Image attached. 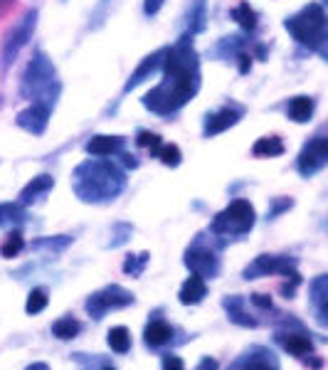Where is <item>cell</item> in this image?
<instances>
[{
	"label": "cell",
	"instance_id": "cell-3",
	"mask_svg": "<svg viewBox=\"0 0 328 370\" xmlns=\"http://www.w3.org/2000/svg\"><path fill=\"white\" fill-rule=\"evenodd\" d=\"M284 25L301 44H309V47H319L326 40V13L319 3L306 5L304 10L291 15Z\"/></svg>",
	"mask_w": 328,
	"mask_h": 370
},
{
	"label": "cell",
	"instance_id": "cell-6",
	"mask_svg": "<svg viewBox=\"0 0 328 370\" xmlns=\"http://www.w3.org/2000/svg\"><path fill=\"white\" fill-rule=\"evenodd\" d=\"M277 343H279L286 353H291L294 358L304 361L306 366H311V368L324 366L321 358H314L316 351H314V341H311L309 333H304V331H279L277 333Z\"/></svg>",
	"mask_w": 328,
	"mask_h": 370
},
{
	"label": "cell",
	"instance_id": "cell-26",
	"mask_svg": "<svg viewBox=\"0 0 328 370\" xmlns=\"http://www.w3.org/2000/svg\"><path fill=\"white\" fill-rule=\"evenodd\" d=\"M47 302H49V297L42 287L32 289V292L28 294V302H25V311H28L30 316H35V314H40L44 306H47Z\"/></svg>",
	"mask_w": 328,
	"mask_h": 370
},
{
	"label": "cell",
	"instance_id": "cell-11",
	"mask_svg": "<svg viewBox=\"0 0 328 370\" xmlns=\"http://www.w3.org/2000/svg\"><path fill=\"white\" fill-rule=\"evenodd\" d=\"M186 267L190 269L193 274H198V277L212 279V277H217V272H220V259H217L215 252H210V249L190 247L186 252Z\"/></svg>",
	"mask_w": 328,
	"mask_h": 370
},
{
	"label": "cell",
	"instance_id": "cell-23",
	"mask_svg": "<svg viewBox=\"0 0 328 370\" xmlns=\"http://www.w3.org/2000/svg\"><path fill=\"white\" fill-rule=\"evenodd\" d=\"M222 306L227 309V314H230V318H232V321H235V323H240V326H250V328H255V326H257L255 318H250L245 311H242V299H240V297H230V299H225V302H222Z\"/></svg>",
	"mask_w": 328,
	"mask_h": 370
},
{
	"label": "cell",
	"instance_id": "cell-27",
	"mask_svg": "<svg viewBox=\"0 0 328 370\" xmlns=\"http://www.w3.org/2000/svg\"><path fill=\"white\" fill-rule=\"evenodd\" d=\"M232 18H235L245 30H252L257 25V13L250 8V3H240V5H237V8L232 10Z\"/></svg>",
	"mask_w": 328,
	"mask_h": 370
},
{
	"label": "cell",
	"instance_id": "cell-25",
	"mask_svg": "<svg viewBox=\"0 0 328 370\" xmlns=\"http://www.w3.org/2000/svg\"><path fill=\"white\" fill-rule=\"evenodd\" d=\"M326 292H328V282H326V277H319L314 284H311V299H314L316 309H319V321H321V323H326V306H324V302H326Z\"/></svg>",
	"mask_w": 328,
	"mask_h": 370
},
{
	"label": "cell",
	"instance_id": "cell-2",
	"mask_svg": "<svg viewBox=\"0 0 328 370\" xmlns=\"http://www.w3.org/2000/svg\"><path fill=\"white\" fill-rule=\"evenodd\" d=\"M123 178L121 171L107 161H89L82 163L74 173V190L82 200L87 203H102V200H114L123 190Z\"/></svg>",
	"mask_w": 328,
	"mask_h": 370
},
{
	"label": "cell",
	"instance_id": "cell-30",
	"mask_svg": "<svg viewBox=\"0 0 328 370\" xmlns=\"http://www.w3.org/2000/svg\"><path fill=\"white\" fill-rule=\"evenodd\" d=\"M136 143L141 148H148L151 153H156L158 146H161V136H158V133H151V131H138Z\"/></svg>",
	"mask_w": 328,
	"mask_h": 370
},
{
	"label": "cell",
	"instance_id": "cell-9",
	"mask_svg": "<svg viewBox=\"0 0 328 370\" xmlns=\"http://www.w3.org/2000/svg\"><path fill=\"white\" fill-rule=\"evenodd\" d=\"M227 370H279V358L265 346H252Z\"/></svg>",
	"mask_w": 328,
	"mask_h": 370
},
{
	"label": "cell",
	"instance_id": "cell-20",
	"mask_svg": "<svg viewBox=\"0 0 328 370\" xmlns=\"http://www.w3.org/2000/svg\"><path fill=\"white\" fill-rule=\"evenodd\" d=\"M79 331H82V323L72 316L57 318V321L52 323V333L59 338V341H72V338L79 336Z\"/></svg>",
	"mask_w": 328,
	"mask_h": 370
},
{
	"label": "cell",
	"instance_id": "cell-21",
	"mask_svg": "<svg viewBox=\"0 0 328 370\" xmlns=\"http://www.w3.org/2000/svg\"><path fill=\"white\" fill-rule=\"evenodd\" d=\"M252 153L257 158H274V156H281L284 153V143L279 141L277 136H267V138H260V141L252 146Z\"/></svg>",
	"mask_w": 328,
	"mask_h": 370
},
{
	"label": "cell",
	"instance_id": "cell-7",
	"mask_svg": "<svg viewBox=\"0 0 328 370\" xmlns=\"http://www.w3.org/2000/svg\"><path fill=\"white\" fill-rule=\"evenodd\" d=\"M267 274H281V277L291 279V282L299 284L301 277L299 272L294 269V264L289 262L286 257H269V254H262L257 257L255 264L245 269V279H260V277H267Z\"/></svg>",
	"mask_w": 328,
	"mask_h": 370
},
{
	"label": "cell",
	"instance_id": "cell-24",
	"mask_svg": "<svg viewBox=\"0 0 328 370\" xmlns=\"http://www.w3.org/2000/svg\"><path fill=\"white\" fill-rule=\"evenodd\" d=\"M23 247H25L23 234H20V229H13V232H8V237L3 239V244H0V254H3L5 259H13L23 252Z\"/></svg>",
	"mask_w": 328,
	"mask_h": 370
},
{
	"label": "cell",
	"instance_id": "cell-35",
	"mask_svg": "<svg viewBox=\"0 0 328 370\" xmlns=\"http://www.w3.org/2000/svg\"><path fill=\"white\" fill-rule=\"evenodd\" d=\"M158 8H161V0H146V15H153V13H158Z\"/></svg>",
	"mask_w": 328,
	"mask_h": 370
},
{
	"label": "cell",
	"instance_id": "cell-34",
	"mask_svg": "<svg viewBox=\"0 0 328 370\" xmlns=\"http://www.w3.org/2000/svg\"><path fill=\"white\" fill-rule=\"evenodd\" d=\"M195 370H217V361L215 358H202L200 366H198Z\"/></svg>",
	"mask_w": 328,
	"mask_h": 370
},
{
	"label": "cell",
	"instance_id": "cell-8",
	"mask_svg": "<svg viewBox=\"0 0 328 370\" xmlns=\"http://www.w3.org/2000/svg\"><path fill=\"white\" fill-rule=\"evenodd\" d=\"M328 163V138L316 136L314 141H309L304 146V151L299 153V161H296V168L304 178H311L314 173H319Z\"/></svg>",
	"mask_w": 328,
	"mask_h": 370
},
{
	"label": "cell",
	"instance_id": "cell-12",
	"mask_svg": "<svg viewBox=\"0 0 328 370\" xmlns=\"http://www.w3.org/2000/svg\"><path fill=\"white\" fill-rule=\"evenodd\" d=\"M47 119H49V107L47 104H37V102H35L30 109L18 114V124L25 129V131L35 133V136H40V133L47 129Z\"/></svg>",
	"mask_w": 328,
	"mask_h": 370
},
{
	"label": "cell",
	"instance_id": "cell-36",
	"mask_svg": "<svg viewBox=\"0 0 328 370\" xmlns=\"http://www.w3.org/2000/svg\"><path fill=\"white\" fill-rule=\"evenodd\" d=\"M13 3H15V0H0V18H3V15L8 13L10 5H13Z\"/></svg>",
	"mask_w": 328,
	"mask_h": 370
},
{
	"label": "cell",
	"instance_id": "cell-1",
	"mask_svg": "<svg viewBox=\"0 0 328 370\" xmlns=\"http://www.w3.org/2000/svg\"><path fill=\"white\" fill-rule=\"evenodd\" d=\"M166 79L143 97V107L156 114H173L198 92L200 72H198V54L186 40L173 49H166Z\"/></svg>",
	"mask_w": 328,
	"mask_h": 370
},
{
	"label": "cell",
	"instance_id": "cell-22",
	"mask_svg": "<svg viewBox=\"0 0 328 370\" xmlns=\"http://www.w3.org/2000/svg\"><path fill=\"white\" fill-rule=\"evenodd\" d=\"M109 348L116 353H128L131 351V333H128L126 326H114L111 331L107 333Z\"/></svg>",
	"mask_w": 328,
	"mask_h": 370
},
{
	"label": "cell",
	"instance_id": "cell-17",
	"mask_svg": "<svg viewBox=\"0 0 328 370\" xmlns=\"http://www.w3.org/2000/svg\"><path fill=\"white\" fill-rule=\"evenodd\" d=\"M121 148V141L116 136H94L92 141L87 143V153L89 156H97V158H104V156H111Z\"/></svg>",
	"mask_w": 328,
	"mask_h": 370
},
{
	"label": "cell",
	"instance_id": "cell-38",
	"mask_svg": "<svg viewBox=\"0 0 328 370\" xmlns=\"http://www.w3.org/2000/svg\"><path fill=\"white\" fill-rule=\"evenodd\" d=\"M102 370H116V368H109V366H107V368H102Z\"/></svg>",
	"mask_w": 328,
	"mask_h": 370
},
{
	"label": "cell",
	"instance_id": "cell-28",
	"mask_svg": "<svg viewBox=\"0 0 328 370\" xmlns=\"http://www.w3.org/2000/svg\"><path fill=\"white\" fill-rule=\"evenodd\" d=\"M156 156L161 158V163H166V166H171V168H176L178 163H181V148L176 146V143H161L158 146V151H156Z\"/></svg>",
	"mask_w": 328,
	"mask_h": 370
},
{
	"label": "cell",
	"instance_id": "cell-4",
	"mask_svg": "<svg viewBox=\"0 0 328 370\" xmlns=\"http://www.w3.org/2000/svg\"><path fill=\"white\" fill-rule=\"evenodd\" d=\"M255 208L247 200L230 203L215 220H212V232L215 234H245L255 227Z\"/></svg>",
	"mask_w": 328,
	"mask_h": 370
},
{
	"label": "cell",
	"instance_id": "cell-10",
	"mask_svg": "<svg viewBox=\"0 0 328 370\" xmlns=\"http://www.w3.org/2000/svg\"><path fill=\"white\" fill-rule=\"evenodd\" d=\"M35 18H37L35 13H28L13 30H10L8 40H5V47H3V62L5 64L13 62V57L25 47V42L30 40V35H32V30H35Z\"/></svg>",
	"mask_w": 328,
	"mask_h": 370
},
{
	"label": "cell",
	"instance_id": "cell-15",
	"mask_svg": "<svg viewBox=\"0 0 328 370\" xmlns=\"http://www.w3.org/2000/svg\"><path fill=\"white\" fill-rule=\"evenodd\" d=\"M171 338H173V326L161 321V318H153V321L143 328V341H146V346H151V348L166 346Z\"/></svg>",
	"mask_w": 328,
	"mask_h": 370
},
{
	"label": "cell",
	"instance_id": "cell-29",
	"mask_svg": "<svg viewBox=\"0 0 328 370\" xmlns=\"http://www.w3.org/2000/svg\"><path fill=\"white\" fill-rule=\"evenodd\" d=\"M23 208L20 205H13V203H3L0 205V227H8L13 222H20L23 220Z\"/></svg>",
	"mask_w": 328,
	"mask_h": 370
},
{
	"label": "cell",
	"instance_id": "cell-14",
	"mask_svg": "<svg viewBox=\"0 0 328 370\" xmlns=\"http://www.w3.org/2000/svg\"><path fill=\"white\" fill-rule=\"evenodd\" d=\"M205 297H207V284L205 279L198 277V274H190V277L186 279V284L181 287V294H178L181 304H186V306H195V304H200Z\"/></svg>",
	"mask_w": 328,
	"mask_h": 370
},
{
	"label": "cell",
	"instance_id": "cell-5",
	"mask_svg": "<svg viewBox=\"0 0 328 370\" xmlns=\"http://www.w3.org/2000/svg\"><path fill=\"white\" fill-rule=\"evenodd\" d=\"M128 304H133V294L126 292L123 287H119V284H111V287L102 289V292L92 294V297L87 299V311L89 316L102 318L104 314L111 311V309H123L128 306Z\"/></svg>",
	"mask_w": 328,
	"mask_h": 370
},
{
	"label": "cell",
	"instance_id": "cell-31",
	"mask_svg": "<svg viewBox=\"0 0 328 370\" xmlns=\"http://www.w3.org/2000/svg\"><path fill=\"white\" fill-rule=\"evenodd\" d=\"M146 262H148V254H146V252L138 254V259L128 257L126 262H123V272H126V274H133V277H136V274L143 272V264H146Z\"/></svg>",
	"mask_w": 328,
	"mask_h": 370
},
{
	"label": "cell",
	"instance_id": "cell-16",
	"mask_svg": "<svg viewBox=\"0 0 328 370\" xmlns=\"http://www.w3.org/2000/svg\"><path fill=\"white\" fill-rule=\"evenodd\" d=\"M166 54V49H158V52H153V54H148L146 59H143L141 64H138V69L136 72L128 77V82H126V87H123V92H131L133 87H138V84L143 82V79L148 77V74H153L158 69V64H161V57Z\"/></svg>",
	"mask_w": 328,
	"mask_h": 370
},
{
	"label": "cell",
	"instance_id": "cell-18",
	"mask_svg": "<svg viewBox=\"0 0 328 370\" xmlns=\"http://www.w3.org/2000/svg\"><path fill=\"white\" fill-rule=\"evenodd\" d=\"M52 185H54L52 176H37V178H32V181H30L23 188V193H20V203H32V200H37L40 195L47 193Z\"/></svg>",
	"mask_w": 328,
	"mask_h": 370
},
{
	"label": "cell",
	"instance_id": "cell-32",
	"mask_svg": "<svg viewBox=\"0 0 328 370\" xmlns=\"http://www.w3.org/2000/svg\"><path fill=\"white\" fill-rule=\"evenodd\" d=\"M163 370H186L183 366V361L178 356H173V353H168V356H163V363H161Z\"/></svg>",
	"mask_w": 328,
	"mask_h": 370
},
{
	"label": "cell",
	"instance_id": "cell-37",
	"mask_svg": "<svg viewBox=\"0 0 328 370\" xmlns=\"http://www.w3.org/2000/svg\"><path fill=\"white\" fill-rule=\"evenodd\" d=\"M25 370H49L47 363H32V366H28Z\"/></svg>",
	"mask_w": 328,
	"mask_h": 370
},
{
	"label": "cell",
	"instance_id": "cell-19",
	"mask_svg": "<svg viewBox=\"0 0 328 370\" xmlns=\"http://www.w3.org/2000/svg\"><path fill=\"white\" fill-rule=\"evenodd\" d=\"M314 99L311 97H296L289 102V119H294L296 124H306L311 117H314Z\"/></svg>",
	"mask_w": 328,
	"mask_h": 370
},
{
	"label": "cell",
	"instance_id": "cell-33",
	"mask_svg": "<svg viewBox=\"0 0 328 370\" xmlns=\"http://www.w3.org/2000/svg\"><path fill=\"white\" fill-rule=\"evenodd\" d=\"M252 304L260 309H272V299L265 297V294H252Z\"/></svg>",
	"mask_w": 328,
	"mask_h": 370
},
{
	"label": "cell",
	"instance_id": "cell-13",
	"mask_svg": "<svg viewBox=\"0 0 328 370\" xmlns=\"http://www.w3.org/2000/svg\"><path fill=\"white\" fill-rule=\"evenodd\" d=\"M240 117H242L240 109H230V107L220 109V112H215L212 117H207V121H205V136H215V133H222L225 129L235 126V124L240 121Z\"/></svg>",
	"mask_w": 328,
	"mask_h": 370
}]
</instances>
